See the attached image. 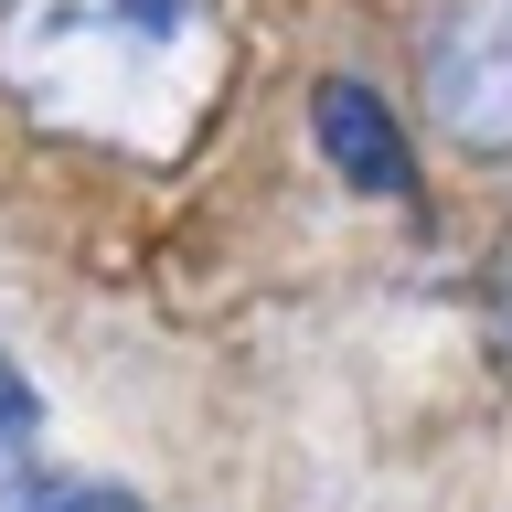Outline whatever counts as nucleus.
<instances>
[{
	"instance_id": "1",
	"label": "nucleus",
	"mask_w": 512,
	"mask_h": 512,
	"mask_svg": "<svg viewBox=\"0 0 512 512\" xmlns=\"http://www.w3.org/2000/svg\"><path fill=\"white\" fill-rule=\"evenodd\" d=\"M427 107L459 150H512V0H459L427 54Z\"/></svg>"
},
{
	"instance_id": "2",
	"label": "nucleus",
	"mask_w": 512,
	"mask_h": 512,
	"mask_svg": "<svg viewBox=\"0 0 512 512\" xmlns=\"http://www.w3.org/2000/svg\"><path fill=\"white\" fill-rule=\"evenodd\" d=\"M310 139H320V160H331L352 192H374V203H406L416 192V150H406L395 107H384L363 75H320L310 86Z\"/></svg>"
},
{
	"instance_id": "3",
	"label": "nucleus",
	"mask_w": 512,
	"mask_h": 512,
	"mask_svg": "<svg viewBox=\"0 0 512 512\" xmlns=\"http://www.w3.org/2000/svg\"><path fill=\"white\" fill-rule=\"evenodd\" d=\"M32 512H150V502L118 480H54V491H32Z\"/></svg>"
},
{
	"instance_id": "4",
	"label": "nucleus",
	"mask_w": 512,
	"mask_h": 512,
	"mask_svg": "<svg viewBox=\"0 0 512 512\" xmlns=\"http://www.w3.org/2000/svg\"><path fill=\"white\" fill-rule=\"evenodd\" d=\"M480 310H491V342L512 352V235L491 246V278H480Z\"/></svg>"
},
{
	"instance_id": "5",
	"label": "nucleus",
	"mask_w": 512,
	"mask_h": 512,
	"mask_svg": "<svg viewBox=\"0 0 512 512\" xmlns=\"http://www.w3.org/2000/svg\"><path fill=\"white\" fill-rule=\"evenodd\" d=\"M22 438H32V384L0 363V448H22Z\"/></svg>"
}]
</instances>
